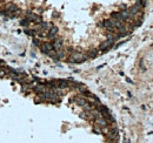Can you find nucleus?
Wrapping results in <instances>:
<instances>
[{"instance_id":"1","label":"nucleus","mask_w":153,"mask_h":143,"mask_svg":"<svg viewBox=\"0 0 153 143\" xmlns=\"http://www.w3.org/2000/svg\"><path fill=\"white\" fill-rule=\"evenodd\" d=\"M140 11H141V8L139 7V6L134 5L133 7H131L130 10H128V12H130V14L133 17V15H137V14H139V13H140Z\"/></svg>"}]
</instances>
